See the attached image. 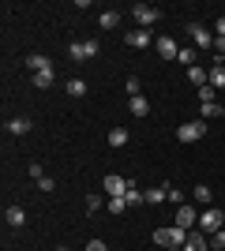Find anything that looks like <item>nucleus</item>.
I'll use <instances>...</instances> for the list:
<instances>
[{
    "mask_svg": "<svg viewBox=\"0 0 225 251\" xmlns=\"http://www.w3.org/2000/svg\"><path fill=\"white\" fill-rule=\"evenodd\" d=\"M199 232H206V236H214V232L225 229V210L222 206H206L203 214H199V225H195Z\"/></svg>",
    "mask_w": 225,
    "mask_h": 251,
    "instance_id": "obj_1",
    "label": "nucleus"
},
{
    "mask_svg": "<svg viewBox=\"0 0 225 251\" xmlns=\"http://www.w3.org/2000/svg\"><path fill=\"white\" fill-rule=\"evenodd\" d=\"M184 240H188V229H180V225L154 229V244H158V248H184Z\"/></svg>",
    "mask_w": 225,
    "mask_h": 251,
    "instance_id": "obj_2",
    "label": "nucleus"
},
{
    "mask_svg": "<svg viewBox=\"0 0 225 251\" xmlns=\"http://www.w3.org/2000/svg\"><path fill=\"white\" fill-rule=\"evenodd\" d=\"M128 15H135V23H139L143 30H150V26H154V23L161 19V11L154 8V4H131V11Z\"/></svg>",
    "mask_w": 225,
    "mask_h": 251,
    "instance_id": "obj_3",
    "label": "nucleus"
},
{
    "mask_svg": "<svg viewBox=\"0 0 225 251\" xmlns=\"http://www.w3.org/2000/svg\"><path fill=\"white\" fill-rule=\"evenodd\" d=\"M188 38L195 42V49H214V30L203 23H188Z\"/></svg>",
    "mask_w": 225,
    "mask_h": 251,
    "instance_id": "obj_4",
    "label": "nucleus"
},
{
    "mask_svg": "<svg viewBox=\"0 0 225 251\" xmlns=\"http://www.w3.org/2000/svg\"><path fill=\"white\" fill-rule=\"evenodd\" d=\"M203 135H206V120H188V124L176 127V139H180V143H199Z\"/></svg>",
    "mask_w": 225,
    "mask_h": 251,
    "instance_id": "obj_5",
    "label": "nucleus"
},
{
    "mask_svg": "<svg viewBox=\"0 0 225 251\" xmlns=\"http://www.w3.org/2000/svg\"><path fill=\"white\" fill-rule=\"evenodd\" d=\"M173 225H180V229H188V232H192L195 225H199V214H195V206H192V202L176 206V218H173Z\"/></svg>",
    "mask_w": 225,
    "mask_h": 251,
    "instance_id": "obj_6",
    "label": "nucleus"
},
{
    "mask_svg": "<svg viewBox=\"0 0 225 251\" xmlns=\"http://www.w3.org/2000/svg\"><path fill=\"white\" fill-rule=\"evenodd\" d=\"M68 52H72V60H90V56H98V42H68Z\"/></svg>",
    "mask_w": 225,
    "mask_h": 251,
    "instance_id": "obj_7",
    "label": "nucleus"
},
{
    "mask_svg": "<svg viewBox=\"0 0 225 251\" xmlns=\"http://www.w3.org/2000/svg\"><path fill=\"white\" fill-rule=\"evenodd\" d=\"M180 251H210V236H206V232H199V229H192Z\"/></svg>",
    "mask_w": 225,
    "mask_h": 251,
    "instance_id": "obj_8",
    "label": "nucleus"
},
{
    "mask_svg": "<svg viewBox=\"0 0 225 251\" xmlns=\"http://www.w3.org/2000/svg\"><path fill=\"white\" fill-rule=\"evenodd\" d=\"M124 42H128L131 49H147V45L154 42V34H150V30H143V26H135V30H128V38H124Z\"/></svg>",
    "mask_w": 225,
    "mask_h": 251,
    "instance_id": "obj_9",
    "label": "nucleus"
},
{
    "mask_svg": "<svg viewBox=\"0 0 225 251\" xmlns=\"http://www.w3.org/2000/svg\"><path fill=\"white\" fill-rule=\"evenodd\" d=\"M101 188H105V191H109V199H113V195H124V191H128V180L117 176V173H109V176L101 180Z\"/></svg>",
    "mask_w": 225,
    "mask_h": 251,
    "instance_id": "obj_10",
    "label": "nucleus"
},
{
    "mask_svg": "<svg viewBox=\"0 0 225 251\" xmlns=\"http://www.w3.org/2000/svg\"><path fill=\"white\" fill-rule=\"evenodd\" d=\"M26 68H30L34 75L38 72H53V60H49L45 52H30V56H26Z\"/></svg>",
    "mask_w": 225,
    "mask_h": 251,
    "instance_id": "obj_11",
    "label": "nucleus"
},
{
    "mask_svg": "<svg viewBox=\"0 0 225 251\" xmlns=\"http://www.w3.org/2000/svg\"><path fill=\"white\" fill-rule=\"evenodd\" d=\"M4 221H8L11 229H19V225H26V210H23L19 202H11V206L4 210Z\"/></svg>",
    "mask_w": 225,
    "mask_h": 251,
    "instance_id": "obj_12",
    "label": "nucleus"
},
{
    "mask_svg": "<svg viewBox=\"0 0 225 251\" xmlns=\"http://www.w3.org/2000/svg\"><path fill=\"white\" fill-rule=\"evenodd\" d=\"M176 52H180L176 38H158V56L161 60H176Z\"/></svg>",
    "mask_w": 225,
    "mask_h": 251,
    "instance_id": "obj_13",
    "label": "nucleus"
},
{
    "mask_svg": "<svg viewBox=\"0 0 225 251\" xmlns=\"http://www.w3.org/2000/svg\"><path fill=\"white\" fill-rule=\"evenodd\" d=\"M192 199L199 202V206H210V202H214V188H210V184H195V188H192Z\"/></svg>",
    "mask_w": 225,
    "mask_h": 251,
    "instance_id": "obj_14",
    "label": "nucleus"
},
{
    "mask_svg": "<svg viewBox=\"0 0 225 251\" xmlns=\"http://www.w3.org/2000/svg\"><path fill=\"white\" fill-rule=\"evenodd\" d=\"M30 127H34L30 116H15V120H8V131H11V135H26Z\"/></svg>",
    "mask_w": 225,
    "mask_h": 251,
    "instance_id": "obj_15",
    "label": "nucleus"
},
{
    "mask_svg": "<svg viewBox=\"0 0 225 251\" xmlns=\"http://www.w3.org/2000/svg\"><path fill=\"white\" fill-rule=\"evenodd\" d=\"M128 109H131V116H139V120H143V116H150V101H147V98H128Z\"/></svg>",
    "mask_w": 225,
    "mask_h": 251,
    "instance_id": "obj_16",
    "label": "nucleus"
},
{
    "mask_svg": "<svg viewBox=\"0 0 225 251\" xmlns=\"http://www.w3.org/2000/svg\"><path fill=\"white\" fill-rule=\"evenodd\" d=\"M109 147H113V150L128 147V127H113V131H109Z\"/></svg>",
    "mask_w": 225,
    "mask_h": 251,
    "instance_id": "obj_17",
    "label": "nucleus"
},
{
    "mask_svg": "<svg viewBox=\"0 0 225 251\" xmlns=\"http://www.w3.org/2000/svg\"><path fill=\"white\" fill-rule=\"evenodd\" d=\"M206 86H214V90H225V68L214 60V68H210V79H206Z\"/></svg>",
    "mask_w": 225,
    "mask_h": 251,
    "instance_id": "obj_18",
    "label": "nucleus"
},
{
    "mask_svg": "<svg viewBox=\"0 0 225 251\" xmlns=\"http://www.w3.org/2000/svg\"><path fill=\"white\" fill-rule=\"evenodd\" d=\"M143 195H147V206H161V202L169 199V191H165V184H161V188H150V191H143Z\"/></svg>",
    "mask_w": 225,
    "mask_h": 251,
    "instance_id": "obj_19",
    "label": "nucleus"
},
{
    "mask_svg": "<svg viewBox=\"0 0 225 251\" xmlns=\"http://www.w3.org/2000/svg\"><path fill=\"white\" fill-rule=\"evenodd\" d=\"M98 23H101V30H117V26H120V11H101Z\"/></svg>",
    "mask_w": 225,
    "mask_h": 251,
    "instance_id": "obj_20",
    "label": "nucleus"
},
{
    "mask_svg": "<svg viewBox=\"0 0 225 251\" xmlns=\"http://www.w3.org/2000/svg\"><path fill=\"white\" fill-rule=\"evenodd\" d=\"M206 79H210V72H203L199 64H195V68H188V83H192V86H206Z\"/></svg>",
    "mask_w": 225,
    "mask_h": 251,
    "instance_id": "obj_21",
    "label": "nucleus"
},
{
    "mask_svg": "<svg viewBox=\"0 0 225 251\" xmlns=\"http://www.w3.org/2000/svg\"><path fill=\"white\" fill-rule=\"evenodd\" d=\"M124 199H128V206H143V202H147V195H143V191L128 180V191H124Z\"/></svg>",
    "mask_w": 225,
    "mask_h": 251,
    "instance_id": "obj_22",
    "label": "nucleus"
},
{
    "mask_svg": "<svg viewBox=\"0 0 225 251\" xmlns=\"http://www.w3.org/2000/svg\"><path fill=\"white\" fill-rule=\"evenodd\" d=\"M199 109H203V120H222V113H225L218 101H206V105H199Z\"/></svg>",
    "mask_w": 225,
    "mask_h": 251,
    "instance_id": "obj_23",
    "label": "nucleus"
},
{
    "mask_svg": "<svg viewBox=\"0 0 225 251\" xmlns=\"http://www.w3.org/2000/svg\"><path fill=\"white\" fill-rule=\"evenodd\" d=\"M105 206H109V214H117V218H120V214L128 210V199H124V195H113V199H109Z\"/></svg>",
    "mask_w": 225,
    "mask_h": 251,
    "instance_id": "obj_24",
    "label": "nucleus"
},
{
    "mask_svg": "<svg viewBox=\"0 0 225 251\" xmlns=\"http://www.w3.org/2000/svg\"><path fill=\"white\" fill-rule=\"evenodd\" d=\"M53 79H56L53 72H38V75H34V86H38V90H49V86H53Z\"/></svg>",
    "mask_w": 225,
    "mask_h": 251,
    "instance_id": "obj_25",
    "label": "nucleus"
},
{
    "mask_svg": "<svg viewBox=\"0 0 225 251\" xmlns=\"http://www.w3.org/2000/svg\"><path fill=\"white\" fill-rule=\"evenodd\" d=\"M176 60H180L184 68H195V45H188V49H180V52H176Z\"/></svg>",
    "mask_w": 225,
    "mask_h": 251,
    "instance_id": "obj_26",
    "label": "nucleus"
},
{
    "mask_svg": "<svg viewBox=\"0 0 225 251\" xmlns=\"http://www.w3.org/2000/svg\"><path fill=\"white\" fill-rule=\"evenodd\" d=\"M68 94H72V98H83L86 94V83H83V79H68Z\"/></svg>",
    "mask_w": 225,
    "mask_h": 251,
    "instance_id": "obj_27",
    "label": "nucleus"
},
{
    "mask_svg": "<svg viewBox=\"0 0 225 251\" xmlns=\"http://www.w3.org/2000/svg\"><path fill=\"white\" fill-rule=\"evenodd\" d=\"M101 206H105V202H101V195H86V214H98Z\"/></svg>",
    "mask_w": 225,
    "mask_h": 251,
    "instance_id": "obj_28",
    "label": "nucleus"
},
{
    "mask_svg": "<svg viewBox=\"0 0 225 251\" xmlns=\"http://www.w3.org/2000/svg\"><path fill=\"white\" fill-rule=\"evenodd\" d=\"M124 90H128V98H139V94H143V86H139V79H135V75H128V86H124Z\"/></svg>",
    "mask_w": 225,
    "mask_h": 251,
    "instance_id": "obj_29",
    "label": "nucleus"
},
{
    "mask_svg": "<svg viewBox=\"0 0 225 251\" xmlns=\"http://www.w3.org/2000/svg\"><path fill=\"white\" fill-rule=\"evenodd\" d=\"M165 191H169V202H176V206H184V202H188V199H184V191H176L173 184H165Z\"/></svg>",
    "mask_w": 225,
    "mask_h": 251,
    "instance_id": "obj_30",
    "label": "nucleus"
},
{
    "mask_svg": "<svg viewBox=\"0 0 225 251\" xmlns=\"http://www.w3.org/2000/svg\"><path fill=\"white\" fill-rule=\"evenodd\" d=\"M210 248H214V251H225V229H222V232H214V236H210Z\"/></svg>",
    "mask_w": 225,
    "mask_h": 251,
    "instance_id": "obj_31",
    "label": "nucleus"
},
{
    "mask_svg": "<svg viewBox=\"0 0 225 251\" xmlns=\"http://www.w3.org/2000/svg\"><path fill=\"white\" fill-rule=\"evenodd\" d=\"M214 101V86H199V105Z\"/></svg>",
    "mask_w": 225,
    "mask_h": 251,
    "instance_id": "obj_32",
    "label": "nucleus"
},
{
    "mask_svg": "<svg viewBox=\"0 0 225 251\" xmlns=\"http://www.w3.org/2000/svg\"><path fill=\"white\" fill-rule=\"evenodd\" d=\"M38 188H42V191H56V180L53 176H42V180H38Z\"/></svg>",
    "mask_w": 225,
    "mask_h": 251,
    "instance_id": "obj_33",
    "label": "nucleus"
},
{
    "mask_svg": "<svg viewBox=\"0 0 225 251\" xmlns=\"http://www.w3.org/2000/svg\"><path fill=\"white\" fill-rule=\"evenodd\" d=\"M214 38H225V15H218V23H214Z\"/></svg>",
    "mask_w": 225,
    "mask_h": 251,
    "instance_id": "obj_34",
    "label": "nucleus"
},
{
    "mask_svg": "<svg viewBox=\"0 0 225 251\" xmlns=\"http://www.w3.org/2000/svg\"><path fill=\"white\" fill-rule=\"evenodd\" d=\"M86 251H109V248H105V240H90V244H86Z\"/></svg>",
    "mask_w": 225,
    "mask_h": 251,
    "instance_id": "obj_35",
    "label": "nucleus"
},
{
    "mask_svg": "<svg viewBox=\"0 0 225 251\" xmlns=\"http://www.w3.org/2000/svg\"><path fill=\"white\" fill-rule=\"evenodd\" d=\"M218 64H222V68H225V56H218Z\"/></svg>",
    "mask_w": 225,
    "mask_h": 251,
    "instance_id": "obj_36",
    "label": "nucleus"
},
{
    "mask_svg": "<svg viewBox=\"0 0 225 251\" xmlns=\"http://www.w3.org/2000/svg\"><path fill=\"white\" fill-rule=\"evenodd\" d=\"M165 251H180V248H165Z\"/></svg>",
    "mask_w": 225,
    "mask_h": 251,
    "instance_id": "obj_37",
    "label": "nucleus"
},
{
    "mask_svg": "<svg viewBox=\"0 0 225 251\" xmlns=\"http://www.w3.org/2000/svg\"><path fill=\"white\" fill-rule=\"evenodd\" d=\"M56 251H68V248H56Z\"/></svg>",
    "mask_w": 225,
    "mask_h": 251,
    "instance_id": "obj_38",
    "label": "nucleus"
}]
</instances>
